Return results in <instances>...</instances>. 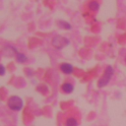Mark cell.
<instances>
[{"label": "cell", "mask_w": 126, "mask_h": 126, "mask_svg": "<svg viewBox=\"0 0 126 126\" xmlns=\"http://www.w3.org/2000/svg\"><path fill=\"white\" fill-rule=\"evenodd\" d=\"M124 61H125V63H126V56H125V59H124Z\"/></svg>", "instance_id": "cell-11"}, {"label": "cell", "mask_w": 126, "mask_h": 126, "mask_svg": "<svg viewBox=\"0 0 126 126\" xmlns=\"http://www.w3.org/2000/svg\"><path fill=\"white\" fill-rule=\"evenodd\" d=\"M61 89L65 94H71L74 91V86L71 83H64L61 86Z\"/></svg>", "instance_id": "cell-6"}, {"label": "cell", "mask_w": 126, "mask_h": 126, "mask_svg": "<svg viewBox=\"0 0 126 126\" xmlns=\"http://www.w3.org/2000/svg\"><path fill=\"white\" fill-rule=\"evenodd\" d=\"M58 24H59V26L60 27H62L63 29H65V30H71V25L68 23V22H66V21H62V20H60V21H58Z\"/></svg>", "instance_id": "cell-9"}, {"label": "cell", "mask_w": 126, "mask_h": 126, "mask_svg": "<svg viewBox=\"0 0 126 126\" xmlns=\"http://www.w3.org/2000/svg\"><path fill=\"white\" fill-rule=\"evenodd\" d=\"M5 72H6V69H5L4 65L0 64V76H3V75H5Z\"/></svg>", "instance_id": "cell-10"}, {"label": "cell", "mask_w": 126, "mask_h": 126, "mask_svg": "<svg viewBox=\"0 0 126 126\" xmlns=\"http://www.w3.org/2000/svg\"><path fill=\"white\" fill-rule=\"evenodd\" d=\"M66 126H78V121L74 117H68L65 122Z\"/></svg>", "instance_id": "cell-7"}, {"label": "cell", "mask_w": 126, "mask_h": 126, "mask_svg": "<svg viewBox=\"0 0 126 126\" xmlns=\"http://www.w3.org/2000/svg\"><path fill=\"white\" fill-rule=\"evenodd\" d=\"M14 54L16 55V60H17L19 63H24V62H26V61L28 60V57H27L25 54L20 53L15 47H14Z\"/></svg>", "instance_id": "cell-5"}, {"label": "cell", "mask_w": 126, "mask_h": 126, "mask_svg": "<svg viewBox=\"0 0 126 126\" xmlns=\"http://www.w3.org/2000/svg\"><path fill=\"white\" fill-rule=\"evenodd\" d=\"M89 8H90V10L95 12V11H97V10L99 9V4H98V2L93 0V1H91V2L89 3Z\"/></svg>", "instance_id": "cell-8"}, {"label": "cell", "mask_w": 126, "mask_h": 126, "mask_svg": "<svg viewBox=\"0 0 126 126\" xmlns=\"http://www.w3.org/2000/svg\"><path fill=\"white\" fill-rule=\"evenodd\" d=\"M112 75H113V68L111 66H107L102 74V76L100 77V79L98 80L97 82V87L98 88H103L105 87L111 80L112 78Z\"/></svg>", "instance_id": "cell-1"}, {"label": "cell", "mask_w": 126, "mask_h": 126, "mask_svg": "<svg viewBox=\"0 0 126 126\" xmlns=\"http://www.w3.org/2000/svg\"><path fill=\"white\" fill-rule=\"evenodd\" d=\"M8 106L11 110L19 111L23 107V100L18 95H12L8 99Z\"/></svg>", "instance_id": "cell-2"}, {"label": "cell", "mask_w": 126, "mask_h": 126, "mask_svg": "<svg viewBox=\"0 0 126 126\" xmlns=\"http://www.w3.org/2000/svg\"><path fill=\"white\" fill-rule=\"evenodd\" d=\"M60 70H61L64 74L70 75V74L73 73V66H72L71 64H69V63H62V64L60 65Z\"/></svg>", "instance_id": "cell-4"}, {"label": "cell", "mask_w": 126, "mask_h": 126, "mask_svg": "<svg viewBox=\"0 0 126 126\" xmlns=\"http://www.w3.org/2000/svg\"><path fill=\"white\" fill-rule=\"evenodd\" d=\"M70 43V40L67 37H64L62 35H55L53 36L52 40H51V44L56 48V49H62L65 46H67Z\"/></svg>", "instance_id": "cell-3"}]
</instances>
